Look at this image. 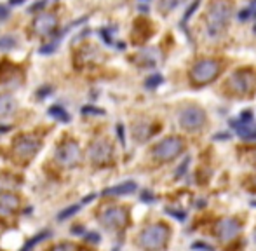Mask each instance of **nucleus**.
Listing matches in <instances>:
<instances>
[{"mask_svg":"<svg viewBox=\"0 0 256 251\" xmlns=\"http://www.w3.org/2000/svg\"><path fill=\"white\" fill-rule=\"evenodd\" d=\"M169 239V229L162 223L148 225L140 234V246L146 251H159L166 246Z\"/></svg>","mask_w":256,"mask_h":251,"instance_id":"obj_1","label":"nucleus"},{"mask_svg":"<svg viewBox=\"0 0 256 251\" xmlns=\"http://www.w3.org/2000/svg\"><path fill=\"white\" fill-rule=\"evenodd\" d=\"M232 7L228 2L225 0H216L215 4L211 5L208 12V18H206V23H208V32L209 35H218L223 28H225L226 21L230 18Z\"/></svg>","mask_w":256,"mask_h":251,"instance_id":"obj_2","label":"nucleus"},{"mask_svg":"<svg viewBox=\"0 0 256 251\" xmlns=\"http://www.w3.org/2000/svg\"><path fill=\"white\" fill-rule=\"evenodd\" d=\"M82 159V152L77 141L73 140H65L58 145L56 148V161L63 167H75L78 166Z\"/></svg>","mask_w":256,"mask_h":251,"instance_id":"obj_3","label":"nucleus"},{"mask_svg":"<svg viewBox=\"0 0 256 251\" xmlns=\"http://www.w3.org/2000/svg\"><path fill=\"white\" fill-rule=\"evenodd\" d=\"M256 85V74L251 70H237L228 79V87L234 94H249Z\"/></svg>","mask_w":256,"mask_h":251,"instance_id":"obj_4","label":"nucleus"},{"mask_svg":"<svg viewBox=\"0 0 256 251\" xmlns=\"http://www.w3.org/2000/svg\"><path fill=\"white\" fill-rule=\"evenodd\" d=\"M183 148H185L183 140L173 136V138H166V140H162L160 143H157L155 147H153L152 154L157 161L167 163V161H173L175 157H178Z\"/></svg>","mask_w":256,"mask_h":251,"instance_id":"obj_5","label":"nucleus"},{"mask_svg":"<svg viewBox=\"0 0 256 251\" xmlns=\"http://www.w3.org/2000/svg\"><path fill=\"white\" fill-rule=\"evenodd\" d=\"M219 74V63L215 59H202L192 68L190 72V79H192L193 84H208L211 82L216 75Z\"/></svg>","mask_w":256,"mask_h":251,"instance_id":"obj_6","label":"nucleus"},{"mask_svg":"<svg viewBox=\"0 0 256 251\" xmlns=\"http://www.w3.org/2000/svg\"><path fill=\"white\" fill-rule=\"evenodd\" d=\"M127 220H129V214L124 208H105L103 211L100 213V222L103 227L111 230L117 229H124L127 225Z\"/></svg>","mask_w":256,"mask_h":251,"instance_id":"obj_7","label":"nucleus"},{"mask_svg":"<svg viewBox=\"0 0 256 251\" xmlns=\"http://www.w3.org/2000/svg\"><path fill=\"white\" fill-rule=\"evenodd\" d=\"M40 148V140L35 134H21L14 141V154L21 161H32Z\"/></svg>","mask_w":256,"mask_h":251,"instance_id":"obj_8","label":"nucleus"},{"mask_svg":"<svg viewBox=\"0 0 256 251\" xmlns=\"http://www.w3.org/2000/svg\"><path fill=\"white\" fill-rule=\"evenodd\" d=\"M89 159L94 166H107L113 159V148L107 140H96L89 145Z\"/></svg>","mask_w":256,"mask_h":251,"instance_id":"obj_9","label":"nucleus"},{"mask_svg":"<svg viewBox=\"0 0 256 251\" xmlns=\"http://www.w3.org/2000/svg\"><path fill=\"white\" fill-rule=\"evenodd\" d=\"M204 122H206V115L199 107H188L180 114V124L185 129L190 131L201 129L202 126H204Z\"/></svg>","mask_w":256,"mask_h":251,"instance_id":"obj_10","label":"nucleus"},{"mask_svg":"<svg viewBox=\"0 0 256 251\" xmlns=\"http://www.w3.org/2000/svg\"><path fill=\"white\" fill-rule=\"evenodd\" d=\"M241 232V223L235 220V218H223L221 222L216 225V234L223 243H228V241L235 239Z\"/></svg>","mask_w":256,"mask_h":251,"instance_id":"obj_11","label":"nucleus"},{"mask_svg":"<svg viewBox=\"0 0 256 251\" xmlns=\"http://www.w3.org/2000/svg\"><path fill=\"white\" fill-rule=\"evenodd\" d=\"M58 26V18L54 14L49 12H42L34 19V30L38 35H49L54 32V28Z\"/></svg>","mask_w":256,"mask_h":251,"instance_id":"obj_12","label":"nucleus"},{"mask_svg":"<svg viewBox=\"0 0 256 251\" xmlns=\"http://www.w3.org/2000/svg\"><path fill=\"white\" fill-rule=\"evenodd\" d=\"M19 208V199L14 194H2L0 196V216H9Z\"/></svg>","mask_w":256,"mask_h":251,"instance_id":"obj_13","label":"nucleus"},{"mask_svg":"<svg viewBox=\"0 0 256 251\" xmlns=\"http://www.w3.org/2000/svg\"><path fill=\"white\" fill-rule=\"evenodd\" d=\"M230 124L241 138H244V140H256V126H253L251 122L232 121Z\"/></svg>","mask_w":256,"mask_h":251,"instance_id":"obj_14","label":"nucleus"},{"mask_svg":"<svg viewBox=\"0 0 256 251\" xmlns=\"http://www.w3.org/2000/svg\"><path fill=\"white\" fill-rule=\"evenodd\" d=\"M136 183L134 181H124L120 185H115V187L105 188L103 196H127V194L134 192L136 190Z\"/></svg>","mask_w":256,"mask_h":251,"instance_id":"obj_15","label":"nucleus"},{"mask_svg":"<svg viewBox=\"0 0 256 251\" xmlns=\"http://www.w3.org/2000/svg\"><path fill=\"white\" fill-rule=\"evenodd\" d=\"M136 63L141 67H153L157 63V51L155 49H143L136 54Z\"/></svg>","mask_w":256,"mask_h":251,"instance_id":"obj_16","label":"nucleus"},{"mask_svg":"<svg viewBox=\"0 0 256 251\" xmlns=\"http://www.w3.org/2000/svg\"><path fill=\"white\" fill-rule=\"evenodd\" d=\"M16 101L9 94H0V117H9L16 110Z\"/></svg>","mask_w":256,"mask_h":251,"instance_id":"obj_17","label":"nucleus"},{"mask_svg":"<svg viewBox=\"0 0 256 251\" xmlns=\"http://www.w3.org/2000/svg\"><path fill=\"white\" fill-rule=\"evenodd\" d=\"M49 115L54 119H58L60 122H68L70 121V115H68V112L65 110L63 107H60V105H52L51 108H49Z\"/></svg>","mask_w":256,"mask_h":251,"instance_id":"obj_18","label":"nucleus"},{"mask_svg":"<svg viewBox=\"0 0 256 251\" xmlns=\"http://www.w3.org/2000/svg\"><path fill=\"white\" fill-rule=\"evenodd\" d=\"M16 47V39L11 35H5V37H0V49L2 51H9V49Z\"/></svg>","mask_w":256,"mask_h":251,"instance_id":"obj_19","label":"nucleus"},{"mask_svg":"<svg viewBox=\"0 0 256 251\" xmlns=\"http://www.w3.org/2000/svg\"><path fill=\"white\" fill-rule=\"evenodd\" d=\"M162 75L160 74H153V75H150L148 79H146V87H150V89H153V87H157L159 84H162Z\"/></svg>","mask_w":256,"mask_h":251,"instance_id":"obj_20","label":"nucleus"},{"mask_svg":"<svg viewBox=\"0 0 256 251\" xmlns=\"http://www.w3.org/2000/svg\"><path fill=\"white\" fill-rule=\"evenodd\" d=\"M199 4H201V0H193V2H192V5H190V7L186 9L185 16H183V21H182V25H185V23L188 21L190 18H192V16H193V12H195V9L199 7Z\"/></svg>","mask_w":256,"mask_h":251,"instance_id":"obj_21","label":"nucleus"},{"mask_svg":"<svg viewBox=\"0 0 256 251\" xmlns=\"http://www.w3.org/2000/svg\"><path fill=\"white\" fill-rule=\"evenodd\" d=\"M58 45H60V41L56 39V41H52V42H49V44H45V45H42L40 47V52L42 54H51L54 49H58Z\"/></svg>","mask_w":256,"mask_h":251,"instance_id":"obj_22","label":"nucleus"},{"mask_svg":"<svg viewBox=\"0 0 256 251\" xmlns=\"http://www.w3.org/2000/svg\"><path fill=\"white\" fill-rule=\"evenodd\" d=\"M78 208H80V204H75V206H70V208H67V211H63V213H60V220H65V218H68L70 214H75L78 211Z\"/></svg>","mask_w":256,"mask_h":251,"instance_id":"obj_23","label":"nucleus"},{"mask_svg":"<svg viewBox=\"0 0 256 251\" xmlns=\"http://www.w3.org/2000/svg\"><path fill=\"white\" fill-rule=\"evenodd\" d=\"M178 2L180 0H162V2H160V11H171Z\"/></svg>","mask_w":256,"mask_h":251,"instance_id":"obj_24","label":"nucleus"},{"mask_svg":"<svg viewBox=\"0 0 256 251\" xmlns=\"http://www.w3.org/2000/svg\"><path fill=\"white\" fill-rule=\"evenodd\" d=\"M82 114H93V115H103L105 112L101 108H94V107H84L82 108Z\"/></svg>","mask_w":256,"mask_h":251,"instance_id":"obj_25","label":"nucleus"},{"mask_svg":"<svg viewBox=\"0 0 256 251\" xmlns=\"http://www.w3.org/2000/svg\"><path fill=\"white\" fill-rule=\"evenodd\" d=\"M54 251H77V248H75L73 244L65 243V244H60L58 248H54Z\"/></svg>","mask_w":256,"mask_h":251,"instance_id":"obj_26","label":"nucleus"},{"mask_svg":"<svg viewBox=\"0 0 256 251\" xmlns=\"http://www.w3.org/2000/svg\"><path fill=\"white\" fill-rule=\"evenodd\" d=\"M193 250H201V251H213L211 246H208V244H202V243H193Z\"/></svg>","mask_w":256,"mask_h":251,"instance_id":"obj_27","label":"nucleus"},{"mask_svg":"<svg viewBox=\"0 0 256 251\" xmlns=\"http://www.w3.org/2000/svg\"><path fill=\"white\" fill-rule=\"evenodd\" d=\"M188 164H190V159H185V161H183V164H182V166H180L178 173H176V178H180L183 173H185V171H186V166H188Z\"/></svg>","mask_w":256,"mask_h":251,"instance_id":"obj_28","label":"nucleus"},{"mask_svg":"<svg viewBox=\"0 0 256 251\" xmlns=\"http://www.w3.org/2000/svg\"><path fill=\"white\" fill-rule=\"evenodd\" d=\"M100 34H101V37H103L105 39V42H107V44H113V41H111V37H110V34H108V30H101V32H100Z\"/></svg>","mask_w":256,"mask_h":251,"instance_id":"obj_29","label":"nucleus"},{"mask_svg":"<svg viewBox=\"0 0 256 251\" xmlns=\"http://www.w3.org/2000/svg\"><path fill=\"white\" fill-rule=\"evenodd\" d=\"M45 4H47V2H45V0H40V2H37V4H34V5H32V7H30V11H32V12L38 11V9L45 7Z\"/></svg>","mask_w":256,"mask_h":251,"instance_id":"obj_30","label":"nucleus"},{"mask_svg":"<svg viewBox=\"0 0 256 251\" xmlns=\"http://www.w3.org/2000/svg\"><path fill=\"white\" fill-rule=\"evenodd\" d=\"M7 18H9V11L4 5H0V19H7Z\"/></svg>","mask_w":256,"mask_h":251,"instance_id":"obj_31","label":"nucleus"},{"mask_svg":"<svg viewBox=\"0 0 256 251\" xmlns=\"http://www.w3.org/2000/svg\"><path fill=\"white\" fill-rule=\"evenodd\" d=\"M167 213L173 214V216H176V218H180V220H183V218H185V214H183V213H176V211H173V209H167Z\"/></svg>","mask_w":256,"mask_h":251,"instance_id":"obj_32","label":"nucleus"},{"mask_svg":"<svg viewBox=\"0 0 256 251\" xmlns=\"http://www.w3.org/2000/svg\"><path fill=\"white\" fill-rule=\"evenodd\" d=\"M23 2H25V0H11L12 5H19V4H23Z\"/></svg>","mask_w":256,"mask_h":251,"instance_id":"obj_33","label":"nucleus"},{"mask_svg":"<svg viewBox=\"0 0 256 251\" xmlns=\"http://www.w3.org/2000/svg\"><path fill=\"white\" fill-rule=\"evenodd\" d=\"M255 4H256V0H255Z\"/></svg>","mask_w":256,"mask_h":251,"instance_id":"obj_34","label":"nucleus"}]
</instances>
